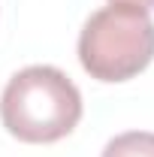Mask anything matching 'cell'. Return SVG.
I'll return each instance as SVG.
<instances>
[{"label":"cell","mask_w":154,"mask_h":157,"mask_svg":"<svg viewBox=\"0 0 154 157\" xmlns=\"http://www.w3.org/2000/svg\"><path fill=\"white\" fill-rule=\"evenodd\" d=\"M100 157H154V133L148 130H127L109 139Z\"/></svg>","instance_id":"3957f363"},{"label":"cell","mask_w":154,"mask_h":157,"mask_svg":"<svg viewBox=\"0 0 154 157\" xmlns=\"http://www.w3.org/2000/svg\"><path fill=\"white\" fill-rule=\"evenodd\" d=\"M79 60L97 82H127L154 60V21L139 3L112 0L85 21Z\"/></svg>","instance_id":"7a4b0ae2"},{"label":"cell","mask_w":154,"mask_h":157,"mask_svg":"<svg viewBox=\"0 0 154 157\" xmlns=\"http://www.w3.org/2000/svg\"><path fill=\"white\" fill-rule=\"evenodd\" d=\"M124 3H139V6H145V9H154V0H124Z\"/></svg>","instance_id":"277c9868"},{"label":"cell","mask_w":154,"mask_h":157,"mask_svg":"<svg viewBox=\"0 0 154 157\" xmlns=\"http://www.w3.org/2000/svg\"><path fill=\"white\" fill-rule=\"evenodd\" d=\"M82 118V94L58 67L33 63L6 82L0 121L21 142L48 145L70 136Z\"/></svg>","instance_id":"6da1fadb"}]
</instances>
